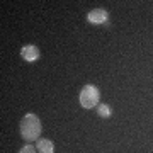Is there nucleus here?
Returning <instances> with one entry per match:
<instances>
[{
    "instance_id": "nucleus-3",
    "label": "nucleus",
    "mask_w": 153,
    "mask_h": 153,
    "mask_svg": "<svg viewBox=\"0 0 153 153\" xmlns=\"http://www.w3.org/2000/svg\"><path fill=\"white\" fill-rule=\"evenodd\" d=\"M87 21L94 26H102L109 21V12L105 9H94L87 14Z\"/></svg>"
},
{
    "instance_id": "nucleus-5",
    "label": "nucleus",
    "mask_w": 153,
    "mask_h": 153,
    "mask_svg": "<svg viewBox=\"0 0 153 153\" xmlns=\"http://www.w3.org/2000/svg\"><path fill=\"white\" fill-rule=\"evenodd\" d=\"M36 150L39 153H55V143L51 140H46V138H41L36 143Z\"/></svg>"
},
{
    "instance_id": "nucleus-6",
    "label": "nucleus",
    "mask_w": 153,
    "mask_h": 153,
    "mask_svg": "<svg viewBox=\"0 0 153 153\" xmlns=\"http://www.w3.org/2000/svg\"><path fill=\"white\" fill-rule=\"evenodd\" d=\"M97 114L99 117H102V119H107L112 116V107L109 104H99L97 105Z\"/></svg>"
},
{
    "instance_id": "nucleus-1",
    "label": "nucleus",
    "mask_w": 153,
    "mask_h": 153,
    "mask_svg": "<svg viewBox=\"0 0 153 153\" xmlns=\"http://www.w3.org/2000/svg\"><path fill=\"white\" fill-rule=\"evenodd\" d=\"M41 119H39L36 114L29 112L21 119V124H19V131H21L22 140L33 143L34 140H39V134H41Z\"/></svg>"
},
{
    "instance_id": "nucleus-2",
    "label": "nucleus",
    "mask_w": 153,
    "mask_h": 153,
    "mask_svg": "<svg viewBox=\"0 0 153 153\" xmlns=\"http://www.w3.org/2000/svg\"><path fill=\"white\" fill-rule=\"evenodd\" d=\"M99 99H100V92L95 85H85V87L80 90V95H78V102L83 109H92V107H97L99 105Z\"/></svg>"
},
{
    "instance_id": "nucleus-7",
    "label": "nucleus",
    "mask_w": 153,
    "mask_h": 153,
    "mask_svg": "<svg viewBox=\"0 0 153 153\" xmlns=\"http://www.w3.org/2000/svg\"><path fill=\"white\" fill-rule=\"evenodd\" d=\"M38 150H36V146H33L31 143L29 145H26V146H22L21 150H19V153H36Z\"/></svg>"
},
{
    "instance_id": "nucleus-4",
    "label": "nucleus",
    "mask_w": 153,
    "mask_h": 153,
    "mask_svg": "<svg viewBox=\"0 0 153 153\" xmlns=\"http://www.w3.org/2000/svg\"><path fill=\"white\" fill-rule=\"evenodd\" d=\"M39 56H41L39 48H38V46H34V44H26V46L21 49V58H24V60L29 61V63L38 61Z\"/></svg>"
}]
</instances>
